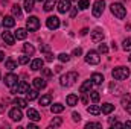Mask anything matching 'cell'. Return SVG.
I'll list each match as a JSON object with an SVG mask.
<instances>
[{
    "mask_svg": "<svg viewBox=\"0 0 131 129\" xmlns=\"http://www.w3.org/2000/svg\"><path fill=\"white\" fill-rule=\"evenodd\" d=\"M76 81H78V73L76 71H69V73L61 76L60 84H61V87H72Z\"/></svg>",
    "mask_w": 131,
    "mask_h": 129,
    "instance_id": "cell-1",
    "label": "cell"
},
{
    "mask_svg": "<svg viewBox=\"0 0 131 129\" xmlns=\"http://www.w3.org/2000/svg\"><path fill=\"white\" fill-rule=\"evenodd\" d=\"M111 76L114 81H125L130 76V68L128 67H116L111 71Z\"/></svg>",
    "mask_w": 131,
    "mask_h": 129,
    "instance_id": "cell-2",
    "label": "cell"
},
{
    "mask_svg": "<svg viewBox=\"0 0 131 129\" xmlns=\"http://www.w3.org/2000/svg\"><path fill=\"white\" fill-rule=\"evenodd\" d=\"M110 11H111V14L114 15V17H117V18H125L127 17V8L122 5V3H113L111 6H110Z\"/></svg>",
    "mask_w": 131,
    "mask_h": 129,
    "instance_id": "cell-3",
    "label": "cell"
},
{
    "mask_svg": "<svg viewBox=\"0 0 131 129\" xmlns=\"http://www.w3.org/2000/svg\"><path fill=\"white\" fill-rule=\"evenodd\" d=\"M85 62L90 65H96L101 62V56H99V52L96 50H89L87 55H85Z\"/></svg>",
    "mask_w": 131,
    "mask_h": 129,
    "instance_id": "cell-4",
    "label": "cell"
},
{
    "mask_svg": "<svg viewBox=\"0 0 131 129\" xmlns=\"http://www.w3.org/2000/svg\"><path fill=\"white\" fill-rule=\"evenodd\" d=\"M104 8H105V2L104 0H96L95 3H93V9H92V12H93V17H101L102 15V12H104Z\"/></svg>",
    "mask_w": 131,
    "mask_h": 129,
    "instance_id": "cell-5",
    "label": "cell"
},
{
    "mask_svg": "<svg viewBox=\"0 0 131 129\" xmlns=\"http://www.w3.org/2000/svg\"><path fill=\"white\" fill-rule=\"evenodd\" d=\"M38 28H40V20H38L37 17H29V18L26 20V29H28L29 32L38 31Z\"/></svg>",
    "mask_w": 131,
    "mask_h": 129,
    "instance_id": "cell-6",
    "label": "cell"
},
{
    "mask_svg": "<svg viewBox=\"0 0 131 129\" xmlns=\"http://www.w3.org/2000/svg\"><path fill=\"white\" fill-rule=\"evenodd\" d=\"M17 84H18V78H17L14 73H8V74L5 76V85H6V87L12 88V87H15Z\"/></svg>",
    "mask_w": 131,
    "mask_h": 129,
    "instance_id": "cell-7",
    "label": "cell"
},
{
    "mask_svg": "<svg viewBox=\"0 0 131 129\" xmlns=\"http://www.w3.org/2000/svg\"><path fill=\"white\" fill-rule=\"evenodd\" d=\"M46 24H47V28L49 29H52V31H55V29H58L60 28V24H61V21H60V18L58 17H49L47 20H46Z\"/></svg>",
    "mask_w": 131,
    "mask_h": 129,
    "instance_id": "cell-8",
    "label": "cell"
},
{
    "mask_svg": "<svg viewBox=\"0 0 131 129\" xmlns=\"http://www.w3.org/2000/svg\"><path fill=\"white\" fill-rule=\"evenodd\" d=\"M70 9H72L70 0H60V2H58V12H60V14H66V12L70 11Z\"/></svg>",
    "mask_w": 131,
    "mask_h": 129,
    "instance_id": "cell-9",
    "label": "cell"
},
{
    "mask_svg": "<svg viewBox=\"0 0 131 129\" xmlns=\"http://www.w3.org/2000/svg\"><path fill=\"white\" fill-rule=\"evenodd\" d=\"M104 31L101 29V28H96L93 32H92V40L95 41V43H102V40H104Z\"/></svg>",
    "mask_w": 131,
    "mask_h": 129,
    "instance_id": "cell-10",
    "label": "cell"
},
{
    "mask_svg": "<svg viewBox=\"0 0 131 129\" xmlns=\"http://www.w3.org/2000/svg\"><path fill=\"white\" fill-rule=\"evenodd\" d=\"M9 117L14 120V122H20L21 119H23V114H21V111H20V108H12L11 111H9Z\"/></svg>",
    "mask_w": 131,
    "mask_h": 129,
    "instance_id": "cell-11",
    "label": "cell"
},
{
    "mask_svg": "<svg viewBox=\"0 0 131 129\" xmlns=\"http://www.w3.org/2000/svg\"><path fill=\"white\" fill-rule=\"evenodd\" d=\"M2 40H3L8 46H12V44L15 43V35H12V33L8 32V31H5V32H2Z\"/></svg>",
    "mask_w": 131,
    "mask_h": 129,
    "instance_id": "cell-12",
    "label": "cell"
},
{
    "mask_svg": "<svg viewBox=\"0 0 131 129\" xmlns=\"http://www.w3.org/2000/svg\"><path fill=\"white\" fill-rule=\"evenodd\" d=\"M121 102H122V106H124V109L128 112V114H131V96H124L122 99H121Z\"/></svg>",
    "mask_w": 131,
    "mask_h": 129,
    "instance_id": "cell-13",
    "label": "cell"
},
{
    "mask_svg": "<svg viewBox=\"0 0 131 129\" xmlns=\"http://www.w3.org/2000/svg\"><path fill=\"white\" fill-rule=\"evenodd\" d=\"M46 85H47V82L44 78H35L34 79V87L37 90H43V88H46Z\"/></svg>",
    "mask_w": 131,
    "mask_h": 129,
    "instance_id": "cell-14",
    "label": "cell"
},
{
    "mask_svg": "<svg viewBox=\"0 0 131 129\" xmlns=\"http://www.w3.org/2000/svg\"><path fill=\"white\" fill-rule=\"evenodd\" d=\"M43 65H44V61L41 58H37V59H34L32 62H31V68H32L34 71H38V70L43 68Z\"/></svg>",
    "mask_w": 131,
    "mask_h": 129,
    "instance_id": "cell-15",
    "label": "cell"
},
{
    "mask_svg": "<svg viewBox=\"0 0 131 129\" xmlns=\"http://www.w3.org/2000/svg\"><path fill=\"white\" fill-rule=\"evenodd\" d=\"M2 24H3V28H14V26H15V20H14V17L6 15V17L3 18Z\"/></svg>",
    "mask_w": 131,
    "mask_h": 129,
    "instance_id": "cell-16",
    "label": "cell"
},
{
    "mask_svg": "<svg viewBox=\"0 0 131 129\" xmlns=\"http://www.w3.org/2000/svg\"><path fill=\"white\" fill-rule=\"evenodd\" d=\"M92 87H93V81H92V79H89V81H85V82L81 85L79 91H81V93H90Z\"/></svg>",
    "mask_w": 131,
    "mask_h": 129,
    "instance_id": "cell-17",
    "label": "cell"
},
{
    "mask_svg": "<svg viewBox=\"0 0 131 129\" xmlns=\"http://www.w3.org/2000/svg\"><path fill=\"white\" fill-rule=\"evenodd\" d=\"M28 117H29V120H32V122H38V120L41 119L40 114H38V111H37V109H32V108L28 109Z\"/></svg>",
    "mask_w": 131,
    "mask_h": 129,
    "instance_id": "cell-18",
    "label": "cell"
},
{
    "mask_svg": "<svg viewBox=\"0 0 131 129\" xmlns=\"http://www.w3.org/2000/svg\"><path fill=\"white\" fill-rule=\"evenodd\" d=\"M113 111H114V105H111V103H104L101 106V112L102 114H111Z\"/></svg>",
    "mask_w": 131,
    "mask_h": 129,
    "instance_id": "cell-19",
    "label": "cell"
},
{
    "mask_svg": "<svg viewBox=\"0 0 131 129\" xmlns=\"http://www.w3.org/2000/svg\"><path fill=\"white\" fill-rule=\"evenodd\" d=\"M87 112L92 114V115H99L101 114V106L99 105H90V106H87Z\"/></svg>",
    "mask_w": 131,
    "mask_h": 129,
    "instance_id": "cell-20",
    "label": "cell"
},
{
    "mask_svg": "<svg viewBox=\"0 0 131 129\" xmlns=\"http://www.w3.org/2000/svg\"><path fill=\"white\" fill-rule=\"evenodd\" d=\"M14 105H15L17 108H20V109H21V108H26V106H28V100H26V99L15 97V99H14Z\"/></svg>",
    "mask_w": 131,
    "mask_h": 129,
    "instance_id": "cell-21",
    "label": "cell"
},
{
    "mask_svg": "<svg viewBox=\"0 0 131 129\" xmlns=\"http://www.w3.org/2000/svg\"><path fill=\"white\" fill-rule=\"evenodd\" d=\"M23 52H25L26 55H29V56H32L34 53H35V47H34L32 44H29V43H26V44H23Z\"/></svg>",
    "mask_w": 131,
    "mask_h": 129,
    "instance_id": "cell-22",
    "label": "cell"
},
{
    "mask_svg": "<svg viewBox=\"0 0 131 129\" xmlns=\"http://www.w3.org/2000/svg\"><path fill=\"white\" fill-rule=\"evenodd\" d=\"M57 5V0H44V11L46 12H50Z\"/></svg>",
    "mask_w": 131,
    "mask_h": 129,
    "instance_id": "cell-23",
    "label": "cell"
},
{
    "mask_svg": "<svg viewBox=\"0 0 131 129\" xmlns=\"http://www.w3.org/2000/svg\"><path fill=\"white\" fill-rule=\"evenodd\" d=\"M29 91V85L26 84V82H20V84H17V93H28Z\"/></svg>",
    "mask_w": 131,
    "mask_h": 129,
    "instance_id": "cell-24",
    "label": "cell"
},
{
    "mask_svg": "<svg viewBox=\"0 0 131 129\" xmlns=\"http://www.w3.org/2000/svg\"><path fill=\"white\" fill-rule=\"evenodd\" d=\"M50 111H52V114H60V112L64 111V105H61V103H55V105L50 106Z\"/></svg>",
    "mask_w": 131,
    "mask_h": 129,
    "instance_id": "cell-25",
    "label": "cell"
},
{
    "mask_svg": "<svg viewBox=\"0 0 131 129\" xmlns=\"http://www.w3.org/2000/svg\"><path fill=\"white\" fill-rule=\"evenodd\" d=\"M66 100H67V105H69V106H75V105H78V96H76V94H69Z\"/></svg>",
    "mask_w": 131,
    "mask_h": 129,
    "instance_id": "cell-26",
    "label": "cell"
},
{
    "mask_svg": "<svg viewBox=\"0 0 131 129\" xmlns=\"http://www.w3.org/2000/svg\"><path fill=\"white\" fill-rule=\"evenodd\" d=\"M14 35H15V40H25L28 36V32H26V29L20 28V29H17V32L14 33Z\"/></svg>",
    "mask_w": 131,
    "mask_h": 129,
    "instance_id": "cell-27",
    "label": "cell"
},
{
    "mask_svg": "<svg viewBox=\"0 0 131 129\" xmlns=\"http://www.w3.org/2000/svg\"><path fill=\"white\" fill-rule=\"evenodd\" d=\"M92 81H93V84L101 85V84L104 82V76H102L101 73H93V74H92Z\"/></svg>",
    "mask_w": 131,
    "mask_h": 129,
    "instance_id": "cell-28",
    "label": "cell"
},
{
    "mask_svg": "<svg viewBox=\"0 0 131 129\" xmlns=\"http://www.w3.org/2000/svg\"><path fill=\"white\" fill-rule=\"evenodd\" d=\"M38 97V90L35 88V90H29L28 93H26V100L28 102H31V100H35Z\"/></svg>",
    "mask_w": 131,
    "mask_h": 129,
    "instance_id": "cell-29",
    "label": "cell"
},
{
    "mask_svg": "<svg viewBox=\"0 0 131 129\" xmlns=\"http://www.w3.org/2000/svg\"><path fill=\"white\" fill-rule=\"evenodd\" d=\"M50 100H52L50 94H46V96H43L40 99V105L41 106H47V105H50Z\"/></svg>",
    "mask_w": 131,
    "mask_h": 129,
    "instance_id": "cell-30",
    "label": "cell"
},
{
    "mask_svg": "<svg viewBox=\"0 0 131 129\" xmlns=\"http://www.w3.org/2000/svg\"><path fill=\"white\" fill-rule=\"evenodd\" d=\"M110 90H111V91H113V94H116V96H119V94L122 93V88H121L119 85H116L114 82H111V84H110Z\"/></svg>",
    "mask_w": 131,
    "mask_h": 129,
    "instance_id": "cell-31",
    "label": "cell"
},
{
    "mask_svg": "<svg viewBox=\"0 0 131 129\" xmlns=\"http://www.w3.org/2000/svg\"><path fill=\"white\" fill-rule=\"evenodd\" d=\"M61 123H63L61 117H53L52 122H50V128H58V126H61Z\"/></svg>",
    "mask_w": 131,
    "mask_h": 129,
    "instance_id": "cell-32",
    "label": "cell"
},
{
    "mask_svg": "<svg viewBox=\"0 0 131 129\" xmlns=\"http://www.w3.org/2000/svg\"><path fill=\"white\" fill-rule=\"evenodd\" d=\"M78 8L82 9V11L84 9H89L90 8V2L89 0H78Z\"/></svg>",
    "mask_w": 131,
    "mask_h": 129,
    "instance_id": "cell-33",
    "label": "cell"
},
{
    "mask_svg": "<svg viewBox=\"0 0 131 129\" xmlns=\"http://www.w3.org/2000/svg\"><path fill=\"white\" fill-rule=\"evenodd\" d=\"M34 3H35V0H25V11L26 12H31L34 9Z\"/></svg>",
    "mask_w": 131,
    "mask_h": 129,
    "instance_id": "cell-34",
    "label": "cell"
},
{
    "mask_svg": "<svg viewBox=\"0 0 131 129\" xmlns=\"http://www.w3.org/2000/svg\"><path fill=\"white\" fill-rule=\"evenodd\" d=\"M12 15L17 17V18L21 17V8H20L18 5H14V6H12Z\"/></svg>",
    "mask_w": 131,
    "mask_h": 129,
    "instance_id": "cell-35",
    "label": "cell"
},
{
    "mask_svg": "<svg viewBox=\"0 0 131 129\" xmlns=\"http://www.w3.org/2000/svg\"><path fill=\"white\" fill-rule=\"evenodd\" d=\"M5 67H6L8 70H14V68H17V62H15L14 59H8V61L5 62Z\"/></svg>",
    "mask_w": 131,
    "mask_h": 129,
    "instance_id": "cell-36",
    "label": "cell"
},
{
    "mask_svg": "<svg viewBox=\"0 0 131 129\" xmlns=\"http://www.w3.org/2000/svg\"><path fill=\"white\" fill-rule=\"evenodd\" d=\"M122 47H124V50H125V52H131V38L124 40V43H122Z\"/></svg>",
    "mask_w": 131,
    "mask_h": 129,
    "instance_id": "cell-37",
    "label": "cell"
},
{
    "mask_svg": "<svg viewBox=\"0 0 131 129\" xmlns=\"http://www.w3.org/2000/svg\"><path fill=\"white\" fill-rule=\"evenodd\" d=\"M58 59H60L61 62H69V61H70V55H67V53H61V55H58Z\"/></svg>",
    "mask_w": 131,
    "mask_h": 129,
    "instance_id": "cell-38",
    "label": "cell"
},
{
    "mask_svg": "<svg viewBox=\"0 0 131 129\" xmlns=\"http://www.w3.org/2000/svg\"><path fill=\"white\" fill-rule=\"evenodd\" d=\"M90 99L96 103V102H99V99H101V96H99L98 91H90Z\"/></svg>",
    "mask_w": 131,
    "mask_h": 129,
    "instance_id": "cell-39",
    "label": "cell"
},
{
    "mask_svg": "<svg viewBox=\"0 0 131 129\" xmlns=\"http://www.w3.org/2000/svg\"><path fill=\"white\" fill-rule=\"evenodd\" d=\"M29 62V55H23V56H20L18 58V64H28Z\"/></svg>",
    "mask_w": 131,
    "mask_h": 129,
    "instance_id": "cell-40",
    "label": "cell"
},
{
    "mask_svg": "<svg viewBox=\"0 0 131 129\" xmlns=\"http://www.w3.org/2000/svg\"><path fill=\"white\" fill-rule=\"evenodd\" d=\"M90 128H98V129H101V128H102V125H101V123H93V122H89V123L85 125V129H90Z\"/></svg>",
    "mask_w": 131,
    "mask_h": 129,
    "instance_id": "cell-41",
    "label": "cell"
},
{
    "mask_svg": "<svg viewBox=\"0 0 131 129\" xmlns=\"http://www.w3.org/2000/svg\"><path fill=\"white\" fill-rule=\"evenodd\" d=\"M98 52H99V53H107V52H108V47H107V44H99Z\"/></svg>",
    "mask_w": 131,
    "mask_h": 129,
    "instance_id": "cell-42",
    "label": "cell"
},
{
    "mask_svg": "<svg viewBox=\"0 0 131 129\" xmlns=\"http://www.w3.org/2000/svg\"><path fill=\"white\" fill-rule=\"evenodd\" d=\"M72 119H73V122H81V115H79V112H72Z\"/></svg>",
    "mask_w": 131,
    "mask_h": 129,
    "instance_id": "cell-43",
    "label": "cell"
},
{
    "mask_svg": "<svg viewBox=\"0 0 131 129\" xmlns=\"http://www.w3.org/2000/svg\"><path fill=\"white\" fill-rule=\"evenodd\" d=\"M89 93H82V97H81V102L84 103V105H87L89 103V96H87Z\"/></svg>",
    "mask_w": 131,
    "mask_h": 129,
    "instance_id": "cell-44",
    "label": "cell"
},
{
    "mask_svg": "<svg viewBox=\"0 0 131 129\" xmlns=\"http://www.w3.org/2000/svg\"><path fill=\"white\" fill-rule=\"evenodd\" d=\"M81 55H82V49L81 47H76L73 50V56H81Z\"/></svg>",
    "mask_w": 131,
    "mask_h": 129,
    "instance_id": "cell-45",
    "label": "cell"
},
{
    "mask_svg": "<svg viewBox=\"0 0 131 129\" xmlns=\"http://www.w3.org/2000/svg\"><path fill=\"white\" fill-rule=\"evenodd\" d=\"M43 74H44L46 78H50V76H52V70H49V68H43Z\"/></svg>",
    "mask_w": 131,
    "mask_h": 129,
    "instance_id": "cell-46",
    "label": "cell"
},
{
    "mask_svg": "<svg viewBox=\"0 0 131 129\" xmlns=\"http://www.w3.org/2000/svg\"><path fill=\"white\" fill-rule=\"evenodd\" d=\"M53 58H55V56H53L52 53H49V52L46 53V61H49V62H52V61H53Z\"/></svg>",
    "mask_w": 131,
    "mask_h": 129,
    "instance_id": "cell-47",
    "label": "cell"
},
{
    "mask_svg": "<svg viewBox=\"0 0 131 129\" xmlns=\"http://www.w3.org/2000/svg\"><path fill=\"white\" fill-rule=\"evenodd\" d=\"M76 12H78V11H76L75 8H73V9H70V15H72V17H75V15H76Z\"/></svg>",
    "mask_w": 131,
    "mask_h": 129,
    "instance_id": "cell-48",
    "label": "cell"
},
{
    "mask_svg": "<svg viewBox=\"0 0 131 129\" xmlns=\"http://www.w3.org/2000/svg\"><path fill=\"white\" fill-rule=\"evenodd\" d=\"M41 52H46V53H47V52H49V47H47V46H41Z\"/></svg>",
    "mask_w": 131,
    "mask_h": 129,
    "instance_id": "cell-49",
    "label": "cell"
},
{
    "mask_svg": "<svg viewBox=\"0 0 131 129\" xmlns=\"http://www.w3.org/2000/svg\"><path fill=\"white\" fill-rule=\"evenodd\" d=\"M28 128H31V129H37V125H35V123H29V125H28Z\"/></svg>",
    "mask_w": 131,
    "mask_h": 129,
    "instance_id": "cell-50",
    "label": "cell"
},
{
    "mask_svg": "<svg viewBox=\"0 0 131 129\" xmlns=\"http://www.w3.org/2000/svg\"><path fill=\"white\" fill-rule=\"evenodd\" d=\"M89 32V29H87V28H84V29H82V31H81V35H85V33Z\"/></svg>",
    "mask_w": 131,
    "mask_h": 129,
    "instance_id": "cell-51",
    "label": "cell"
},
{
    "mask_svg": "<svg viewBox=\"0 0 131 129\" xmlns=\"http://www.w3.org/2000/svg\"><path fill=\"white\" fill-rule=\"evenodd\" d=\"M61 68H63V67H61V65H58V67H55V71H57V73H60V71H61Z\"/></svg>",
    "mask_w": 131,
    "mask_h": 129,
    "instance_id": "cell-52",
    "label": "cell"
},
{
    "mask_svg": "<svg viewBox=\"0 0 131 129\" xmlns=\"http://www.w3.org/2000/svg\"><path fill=\"white\" fill-rule=\"evenodd\" d=\"M116 122H117V120H116V117H114V119H110V125H114Z\"/></svg>",
    "mask_w": 131,
    "mask_h": 129,
    "instance_id": "cell-53",
    "label": "cell"
},
{
    "mask_svg": "<svg viewBox=\"0 0 131 129\" xmlns=\"http://www.w3.org/2000/svg\"><path fill=\"white\" fill-rule=\"evenodd\" d=\"M3 59H5V53H3V52H0V62H2Z\"/></svg>",
    "mask_w": 131,
    "mask_h": 129,
    "instance_id": "cell-54",
    "label": "cell"
},
{
    "mask_svg": "<svg viewBox=\"0 0 131 129\" xmlns=\"http://www.w3.org/2000/svg\"><path fill=\"white\" fill-rule=\"evenodd\" d=\"M124 126H128V128H131V122H127V123H124Z\"/></svg>",
    "mask_w": 131,
    "mask_h": 129,
    "instance_id": "cell-55",
    "label": "cell"
},
{
    "mask_svg": "<svg viewBox=\"0 0 131 129\" xmlns=\"http://www.w3.org/2000/svg\"><path fill=\"white\" fill-rule=\"evenodd\" d=\"M0 111H3V105L2 103H0Z\"/></svg>",
    "mask_w": 131,
    "mask_h": 129,
    "instance_id": "cell-56",
    "label": "cell"
},
{
    "mask_svg": "<svg viewBox=\"0 0 131 129\" xmlns=\"http://www.w3.org/2000/svg\"><path fill=\"white\" fill-rule=\"evenodd\" d=\"M128 59H130V62H131V55H130V56H128Z\"/></svg>",
    "mask_w": 131,
    "mask_h": 129,
    "instance_id": "cell-57",
    "label": "cell"
},
{
    "mask_svg": "<svg viewBox=\"0 0 131 129\" xmlns=\"http://www.w3.org/2000/svg\"><path fill=\"white\" fill-rule=\"evenodd\" d=\"M35 2H44V0H35Z\"/></svg>",
    "mask_w": 131,
    "mask_h": 129,
    "instance_id": "cell-58",
    "label": "cell"
},
{
    "mask_svg": "<svg viewBox=\"0 0 131 129\" xmlns=\"http://www.w3.org/2000/svg\"><path fill=\"white\" fill-rule=\"evenodd\" d=\"M0 78H2V76H0Z\"/></svg>",
    "mask_w": 131,
    "mask_h": 129,
    "instance_id": "cell-59",
    "label": "cell"
}]
</instances>
